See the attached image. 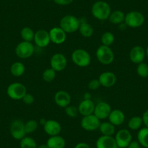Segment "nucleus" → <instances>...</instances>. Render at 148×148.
<instances>
[{"instance_id": "f03ea898", "label": "nucleus", "mask_w": 148, "mask_h": 148, "mask_svg": "<svg viewBox=\"0 0 148 148\" xmlns=\"http://www.w3.org/2000/svg\"><path fill=\"white\" fill-rule=\"evenodd\" d=\"M81 20L73 15H66L61 18L60 27L68 34H73L79 31Z\"/></svg>"}, {"instance_id": "ddd939ff", "label": "nucleus", "mask_w": 148, "mask_h": 148, "mask_svg": "<svg viewBox=\"0 0 148 148\" xmlns=\"http://www.w3.org/2000/svg\"><path fill=\"white\" fill-rule=\"evenodd\" d=\"M111 110H112V108L108 102H99L97 105H95L93 114L100 121L105 120V119H108Z\"/></svg>"}, {"instance_id": "dca6fc26", "label": "nucleus", "mask_w": 148, "mask_h": 148, "mask_svg": "<svg viewBox=\"0 0 148 148\" xmlns=\"http://www.w3.org/2000/svg\"><path fill=\"white\" fill-rule=\"evenodd\" d=\"M101 86L105 88L113 87L117 82L116 74L111 71H105L102 73L98 78Z\"/></svg>"}, {"instance_id": "2f4dec72", "label": "nucleus", "mask_w": 148, "mask_h": 148, "mask_svg": "<svg viewBox=\"0 0 148 148\" xmlns=\"http://www.w3.org/2000/svg\"><path fill=\"white\" fill-rule=\"evenodd\" d=\"M56 71L52 69V68H47L42 73V79L45 82H48V83L53 82L56 78Z\"/></svg>"}, {"instance_id": "7ed1b4c3", "label": "nucleus", "mask_w": 148, "mask_h": 148, "mask_svg": "<svg viewBox=\"0 0 148 148\" xmlns=\"http://www.w3.org/2000/svg\"><path fill=\"white\" fill-rule=\"evenodd\" d=\"M72 62L80 68H86L90 65L92 57L90 54L84 49H76L71 54Z\"/></svg>"}, {"instance_id": "49530a36", "label": "nucleus", "mask_w": 148, "mask_h": 148, "mask_svg": "<svg viewBox=\"0 0 148 148\" xmlns=\"http://www.w3.org/2000/svg\"><path fill=\"white\" fill-rule=\"evenodd\" d=\"M118 148H119V147H118Z\"/></svg>"}, {"instance_id": "5701e85b", "label": "nucleus", "mask_w": 148, "mask_h": 148, "mask_svg": "<svg viewBox=\"0 0 148 148\" xmlns=\"http://www.w3.org/2000/svg\"><path fill=\"white\" fill-rule=\"evenodd\" d=\"M125 15L126 14L123 11L116 10L111 12L108 20H109L110 23L113 25H121L124 23Z\"/></svg>"}, {"instance_id": "cd10ccee", "label": "nucleus", "mask_w": 148, "mask_h": 148, "mask_svg": "<svg viewBox=\"0 0 148 148\" xmlns=\"http://www.w3.org/2000/svg\"><path fill=\"white\" fill-rule=\"evenodd\" d=\"M34 35H35V31H34L32 28L28 26L23 28L21 31V38L23 41H25V42H32L34 39Z\"/></svg>"}, {"instance_id": "4be33fe9", "label": "nucleus", "mask_w": 148, "mask_h": 148, "mask_svg": "<svg viewBox=\"0 0 148 148\" xmlns=\"http://www.w3.org/2000/svg\"><path fill=\"white\" fill-rule=\"evenodd\" d=\"M46 144L49 148H65L66 142L60 135H56L49 136Z\"/></svg>"}, {"instance_id": "9d476101", "label": "nucleus", "mask_w": 148, "mask_h": 148, "mask_svg": "<svg viewBox=\"0 0 148 148\" xmlns=\"http://www.w3.org/2000/svg\"><path fill=\"white\" fill-rule=\"evenodd\" d=\"M114 138L119 148H126L132 141V134L126 129H122L118 131Z\"/></svg>"}, {"instance_id": "f8f14e48", "label": "nucleus", "mask_w": 148, "mask_h": 148, "mask_svg": "<svg viewBox=\"0 0 148 148\" xmlns=\"http://www.w3.org/2000/svg\"><path fill=\"white\" fill-rule=\"evenodd\" d=\"M34 42L35 45L39 47H47L51 42L49 31L44 29H40L36 31Z\"/></svg>"}, {"instance_id": "b1692460", "label": "nucleus", "mask_w": 148, "mask_h": 148, "mask_svg": "<svg viewBox=\"0 0 148 148\" xmlns=\"http://www.w3.org/2000/svg\"><path fill=\"white\" fill-rule=\"evenodd\" d=\"M99 130L104 136H113L116 133V126L110 121L101 122Z\"/></svg>"}, {"instance_id": "aec40b11", "label": "nucleus", "mask_w": 148, "mask_h": 148, "mask_svg": "<svg viewBox=\"0 0 148 148\" xmlns=\"http://www.w3.org/2000/svg\"><path fill=\"white\" fill-rule=\"evenodd\" d=\"M96 148H118V146L113 136L102 135L97 139Z\"/></svg>"}, {"instance_id": "423d86ee", "label": "nucleus", "mask_w": 148, "mask_h": 148, "mask_svg": "<svg viewBox=\"0 0 148 148\" xmlns=\"http://www.w3.org/2000/svg\"><path fill=\"white\" fill-rule=\"evenodd\" d=\"M27 93L25 86L19 82H15L8 86L7 94L10 98L14 100H21Z\"/></svg>"}, {"instance_id": "ea45409f", "label": "nucleus", "mask_w": 148, "mask_h": 148, "mask_svg": "<svg viewBox=\"0 0 148 148\" xmlns=\"http://www.w3.org/2000/svg\"><path fill=\"white\" fill-rule=\"evenodd\" d=\"M126 148H141V145L138 142V141H133L131 142V143L128 145Z\"/></svg>"}, {"instance_id": "0eeeda50", "label": "nucleus", "mask_w": 148, "mask_h": 148, "mask_svg": "<svg viewBox=\"0 0 148 148\" xmlns=\"http://www.w3.org/2000/svg\"><path fill=\"white\" fill-rule=\"evenodd\" d=\"M35 48L32 42L23 41L20 42L15 47V54L21 59H28L34 55Z\"/></svg>"}, {"instance_id": "1a4fd4ad", "label": "nucleus", "mask_w": 148, "mask_h": 148, "mask_svg": "<svg viewBox=\"0 0 148 148\" xmlns=\"http://www.w3.org/2000/svg\"><path fill=\"white\" fill-rule=\"evenodd\" d=\"M101 121L94 114L83 116L81 121V126L86 132H94L99 129Z\"/></svg>"}, {"instance_id": "393cba45", "label": "nucleus", "mask_w": 148, "mask_h": 148, "mask_svg": "<svg viewBox=\"0 0 148 148\" xmlns=\"http://www.w3.org/2000/svg\"><path fill=\"white\" fill-rule=\"evenodd\" d=\"M79 31L81 35L84 38H89L92 36L94 34V28L92 25L86 21H81L80 26H79Z\"/></svg>"}, {"instance_id": "a211bd4d", "label": "nucleus", "mask_w": 148, "mask_h": 148, "mask_svg": "<svg viewBox=\"0 0 148 148\" xmlns=\"http://www.w3.org/2000/svg\"><path fill=\"white\" fill-rule=\"evenodd\" d=\"M146 57L145 49L141 46H135L129 52V59L133 63L139 64L142 62Z\"/></svg>"}, {"instance_id": "4468645a", "label": "nucleus", "mask_w": 148, "mask_h": 148, "mask_svg": "<svg viewBox=\"0 0 148 148\" xmlns=\"http://www.w3.org/2000/svg\"><path fill=\"white\" fill-rule=\"evenodd\" d=\"M49 34L51 42L55 45H62L66 41L67 34L60 26L53 27L51 28L49 31Z\"/></svg>"}, {"instance_id": "473e14b6", "label": "nucleus", "mask_w": 148, "mask_h": 148, "mask_svg": "<svg viewBox=\"0 0 148 148\" xmlns=\"http://www.w3.org/2000/svg\"><path fill=\"white\" fill-rule=\"evenodd\" d=\"M39 123L36 120H29L25 123V130L26 134H32L35 132L38 129Z\"/></svg>"}, {"instance_id": "9b49d317", "label": "nucleus", "mask_w": 148, "mask_h": 148, "mask_svg": "<svg viewBox=\"0 0 148 148\" xmlns=\"http://www.w3.org/2000/svg\"><path fill=\"white\" fill-rule=\"evenodd\" d=\"M68 65L67 58L63 54L55 53L50 59V66L56 72H60L65 69Z\"/></svg>"}, {"instance_id": "6e6552de", "label": "nucleus", "mask_w": 148, "mask_h": 148, "mask_svg": "<svg viewBox=\"0 0 148 148\" xmlns=\"http://www.w3.org/2000/svg\"><path fill=\"white\" fill-rule=\"evenodd\" d=\"M10 132L14 139L21 141L23 138L26 136L25 123L20 119H15L12 121L10 127Z\"/></svg>"}, {"instance_id": "c756f323", "label": "nucleus", "mask_w": 148, "mask_h": 148, "mask_svg": "<svg viewBox=\"0 0 148 148\" xmlns=\"http://www.w3.org/2000/svg\"><path fill=\"white\" fill-rule=\"evenodd\" d=\"M115 42V36L110 31H106L101 36V43L102 45L110 47Z\"/></svg>"}, {"instance_id": "79ce46f5", "label": "nucleus", "mask_w": 148, "mask_h": 148, "mask_svg": "<svg viewBox=\"0 0 148 148\" xmlns=\"http://www.w3.org/2000/svg\"><path fill=\"white\" fill-rule=\"evenodd\" d=\"M36 148H49V147H48V146L47 145V144H42V145H38Z\"/></svg>"}, {"instance_id": "6ab92c4d", "label": "nucleus", "mask_w": 148, "mask_h": 148, "mask_svg": "<svg viewBox=\"0 0 148 148\" xmlns=\"http://www.w3.org/2000/svg\"><path fill=\"white\" fill-rule=\"evenodd\" d=\"M95 104L91 99H84L78 106L79 114L82 116H89L94 113Z\"/></svg>"}, {"instance_id": "f257e3e1", "label": "nucleus", "mask_w": 148, "mask_h": 148, "mask_svg": "<svg viewBox=\"0 0 148 148\" xmlns=\"http://www.w3.org/2000/svg\"><path fill=\"white\" fill-rule=\"evenodd\" d=\"M111 8L108 2L105 1H97L92 7L91 12L95 18L99 21L108 20L111 13Z\"/></svg>"}, {"instance_id": "bb28decb", "label": "nucleus", "mask_w": 148, "mask_h": 148, "mask_svg": "<svg viewBox=\"0 0 148 148\" xmlns=\"http://www.w3.org/2000/svg\"><path fill=\"white\" fill-rule=\"evenodd\" d=\"M25 71V67L24 64L21 62H15L11 65L10 73L12 76L15 77L22 76Z\"/></svg>"}, {"instance_id": "c03bdc74", "label": "nucleus", "mask_w": 148, "mask_h": 148, "mask_svg": "<svg viewBox=\"0 0 148 148\" xmlns=\"http://www.w3.org/2000/svg\"><path fill=\"white\" fill-rule=\"evenodd\" d=\"M145 52H146V56L147 57V58H148V47H147V49H145Z\"/></svg>"}, {"instance_id": "37998d69", "label": "nucleus", "mask_w": 148, "mask_h": 148, "mask_svg": "<svg viewBox=\"0 0 148 148\" xmlns=\"http://www.w3.org/2000/svg\"><path fill=\"white\" fill-rule=\"evenodd\" d=\"M46 121H47L46 119H41V121H40V124L43 126V125L45 124V122H46Z\"/></svg>"}, {"instance_id": "20e7f679", "label": "nucleus", "mask_w": 148, "mask_h": 148, "mask_svg": "<svg viewBox=\"0 0 148 148\" xmlns=\"http://www.w3.org/2000/svg\"><path fill=\"white\" fill-rule=\"evenodd\" d=\"M96 57L101 64L110 65L115 60V54L110 47L100 45L96 50Z\"/></svg>"}, {"instance_id": "2eb2a0df", "label": "nucleus", "mask_w": 148, "mask_h": 148, "mask_svg": "<svg viewBox=\"0 0 148 148\" xmlns=\"http://www.w3.org/2000/svg\"><path fill=\"white\" fill-rule=\"evenodd\" d=\"M42 126H43V129L45 133L49 136L60 135L62 131V126L60 123L58 121L54 120V119L47 120V121Z\"/></svg>"}, {"instance_id": "c85d7f7f", "label": "nucleus", "mask_w": 148, "mask_h": 148, "mask_svg": "<svg viewBox=\"0 0 148 148\" xmlns=\"http://www.w3.org/2000/svg\"><path fill=\"white\" fill-rule=\"evenodd\" d=\"M142 124H143V121L142 118L140 116H133L128 121V127L133 131L140 129Z\"/></svg>"}, {"instance_id": "58836bf2", "label": "nucleus", "mask_w": 148, "mask_h": 148, "mask_svg": "<svg viewBox=\"0 0 148 148\" xmlns=\"http://www.w3.org/2000/svg\"><path fill=\"white\" fill-rule=\"evenodd\" d=\"M142 118V121H143V123L145 126V127L148 128V109L143 113Z\"/></svg>"}, {"instance_id": "a878e982", "label": "nucleus", "mask_w": 148, "mask_h": 148, "mask_svg": "<svg viewBox=\"0 0 148 148\" xmlns=\"http://www.w3.org/2000/svg\"><path fill=\"white\" fill-rule=\"evenodd\" d=\"M137 141L141 146L148 148V128H141L137 133Z\"/></svg>"}, {"instance_id": "f3484780", "label": "nucleus", "mask_w": 148, "mask_h": 148, "mask_svg": "<svg viewBox=\"0 0 148 148\" xmlns=\"http://www.w3.org/2000/svg\"><path fill=\"white\" fill-rule=\"evenodd\" d=\"M54 101L58 107L65 108L71 105V96L68 92L65 90H60L55 93L54 96Z\"/></svg>"}, {"instance_id": "7c9ffc66", "label": "nucleus", "mask_w": 148, "mask_h": 148, "mask_svg": "<svg viewBox=\"0 0 148 148\" xmlns=\"http://www.w3.org/2000/svg\"><path fill=\"white\" fill-rule=\"evenodd\" d=\"M37 146L38 145L35 139H34L31 136H25L20 142L21 148H36Z\"/></svg>"}, {"instance_id": "72a5a7b5", "label": "nucleus", "mask_w": 148, "mask_h": 148, "mask_svg": "<svg viewBox=\"0 0 148 148\" xmlns=\"http://www.w3.org/2000/svg\"><path fill=\"white\" fill-rule=\"evenodd\" d=\"M136 73L141 78L148 77V65L145 62L138 64L136 67Z\"/></svg>"}, {"instance_id": "4c0bfd02", "label": "nucleus", "mask_w": 148, "mask_h": 148, "mask_svg": "<svg viewBox=\"0 0 148 148\" xmlns=\"http://www.w3.org/2000/svg\"><path fill=\"white\" fill-rule=\"evenodd\" d=\"M56 5H60V6H66L73 3L74 0H53Z\"/></svg>"}, {"instance_id": "a18cd8bd", "label": "nucleus", "mask_w": 148, "mask_h": 148, "mask_svg": "<svg viewBox=\"0 0 148 148\" xmlns=\"http://www.w3.org/2000/svg\"><path fill=\"white\" fill-rule=\"evenodd\" d=\"M47 1H51V0H47Z\"/></svg>"}, {"instance_id": "f704fd0d", "label": "nucleus", "mask_w": 148, "mask_h": 148, "mask_svg": "<svg viewBox=\"0 0 148 148\" xmlns=\"http://www.w3.org/2000/svg\"><path fill=\"white\" fill-rule=\"evenodd\" d=\"M65 113L70 118H76L79 114L78 108L71 105L65 108Z\"/></svg>"}, {"instance_id": "412c9836", "label": "nucleus", "mask_w": 148, "mask_h": 148, "mask_svg": "<svg viewBox=\"0 0 148 148\" xmlns=\"http://www.w3.org/2000/svg\"><path fill=\"white\" fill-rule=\"evenodd\" d=\"M125 116L124 113L123 111L119 109L112 110L108 117V121L113 123L115 126H121L125 121Z\"/></svg>"}, {"instance_id": "c9c22d12", "label": "nucleus", "mask_w": 148, "mask_h": 148, "mask_svg": "<svg viewBox=\"0 0 148 148\" xmlns=\"http://www.w3.org/2000/svg\"><path fill=\"white\" fill-rule=\"evenodd\" d=\"M100 86H101L100 83H99L98 79H92V80L89 81V82L88 83V88H89V90H92V91L97 90V89H99Z\"/></svg>"}, {"instance_id": "a19ab883", "label": "nucleus", "mask_w": 148, "mask_h": 148, "mask_svg": "<svg viewBox=\"0 0 148 148\" xmlns=\"http://www.w3.org/2000/svg\"><path fill=\"white\" fill-rule=\"evenodd\" d=\"M74 148H91L89 145H88L86 142H79V143L76 144V146L74 147Z\"/></svg>"}, {"instance_id": "e433bc0d", "label": "nucleus", "mask_w": 148, "mask_h": 148, "mask_svg": "<svg viewBox=\"0 0 148 148\" xmlns=\"http://www.w3.org/2000/svg\"><path fill=\"white\" fill-rule=\"evenodd\" d=\"M22 100H23V102L25 104V105H31V104L34 103V97L33 95H31V94L28 93V92H27V93L25 95V96L23 97V98L22 99Z\"/></svg>"}, {"instance_id": "39448f33", "label": "nucleus", "mask_w": 148, "mask_h": 148, "mask_svg": "<svg viewBox=\"0 0 148 148\" xmlns=\"http://www.w3.org/2000/svg\"><path fill=\"white\" fill-rule=\"evenodd\" d=\"M145 16L139 11H131L125 15L124 23L132 28H139L145 23Z\"/></svg>"}]
</instances>
